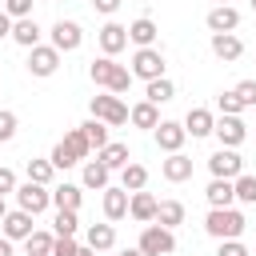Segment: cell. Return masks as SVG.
<instances>
[{"label":"cell","instance_id":"cell-33","mask_svg":"<svg viewBox=\"0 0 256 256\" xmlns=\"http://www.w3.org/2000/svg\"><path fill=\"white\" fill-rule=\"evenodd\" d=\"M80 132H84V140H88V144H92L96 152H100V148L108 144V124H100V120H92V116H88V120L80 124Z\"/></svg>","mask_w":256,"mask_h":256},{"label":"cell","instance_id":"cell-40","mask_svg":"<svg viewBox=\"0 0 256 256\" xmlns=\"http://www.w3.org/2000/svg\"><path fill=\"white\" fill-rule=\"evenodd\" d=\"M4 12L12 20H28L32 16V0H4Z\"/></svg>","mask_w":256,"mask_h":256},{"label":"cell","instance_id":"cell-39","mask_svg":"<svg viewBox=\"0 0 256 256\" xmlns=\"http://www.w3.org/2000/svg\"><path fill=\"white\" fill-rule=\"evenodd\" d=\"M232 92H236V100H240L244 108H256V80H240Z\"/></svg>","mask_w":256,"mask_h":256},{"label":"cell","instance_id":"cell-49","mask_svg":"<svg viewBox=\"0 0 256 256\" xmlns=\"http://www.w3.org/2000/svg\"><path fill=\"white\" fill-rule=\"evenodd\" d=\"M4 216H8V204H4V196H0V220H4Z\"/></svg>","mask_w":256,"mask_h":256},{"label":"cell","instance_id":"cell-44","mask_svg":"<svg viewBox=\"0 0 256 256\" xmlns=\"http://www.w3.org/2000/svg\"><path fill=\"white\" fill-rule=\"evenodd\" d=\"M92 8H96L100 16H112V12L120 8V0H92Z\"/></svg>","mask_w":256,"mask_h":256},{"label":"cell","instance_id":"cell-4","mask_svg":"<svg viewBox=\"0 0 256 256\" xmlns=\"http://www.w3.org/2000/svg\"><path fill=\"white\" fill-rule=\"evenodd\" d=\"M88 112H92V120H100V124H108V128L128 124V104H124L120 96H112V92L92 96V100H88Z\"/></svg>","mask_w":256,"mask_h":256},{"label":"cell","instance_id":"cell-3","mask_svg":"<svg viewBox=\"0 0 256 256\" xmlns=\"http://www.w3.org/2000/svg\"><path fill=\"white\" fill-rule=\"evenodd\" d=\"M244 228H248V220L240 208H208V216H204V232L212 240H240Z\"/></svg>","mask_w":256,"mask_h":256},{"label":"cell","instance_id":"cell-24","mask_svg":"<svg viewBox=\"0 0 256 256\" xmlns=\"http://www.w3.org/2000/svg\"><path fill=\"white\" fill-rule=\"evenodd\" d=\"M204 200H208V208H232V204H236L232 180H208V188H204Z\"/></svg>","mask_w":256,"mask_h":256},{"label":"cell","instance_id":"cell-2","mask_svg":"<svg viewBox=\"0 0 256 256\" xmlns=\"http://www.w3.org/2000/svg\"><path fill=\"white\" fill-rule=\"evenodd\" d=\"M88 156H92V144L84 140V132H80V128H68V132H64V140L52 148V156H48V160H52V168H56V172H64V168L84 164Z\"/></svg>","mask_w":256,"mask_h":256},{"label":"cell","instance_id":"cell-43","mask_svg":"<svg viewBox=\"0 0 256 256\" xmlns=\"http://www.w3.org/2000/svg\"><path fill=\"white\" fill-rule=\"evenodd\" d=\"M12 192H16V172L0 164V196H12Z\"/></svg>","mask_w":256,"mask_h":256},{"label":"cell","instance_id":"cell-14","mask_svg":"<svg viewBox=\"0 0 256 256\" xmlns=\"http://www.w3.org/2000/svg\"><path fill=\"white\" fill-rule=\"evenodd\" d=\"M204 24H208L212 36H216V32H236V28H240V12H236L232 4H212L208 16H204Z\"/></svg>","mask_w":256,"mask_h":256},{"label":"cell","instance_id":"cell-28","mask_svg":"<svg viewBox=\"0 0 256 256\" xmlns=\"http://www.w3.org/2000/svg\"><path fill=\"white\" fill-rule=\"evenodd\" d=\"M144 184H148V168L136 164V160H128V164L120 168V188H124V192H144Z\"/></svg>","mask_w":256,"mask_h":256},{"label":"cell","instance_id":"cell-5","mask_svg":"<svg viewBox=\"0 0 256 256\" xmlns=\"http://www.w3.org/2000/svg\"><path fill=\"white\" fill-rule=\"evenodd\" d=\"M136 248H140L144 256H172V252H176V232H172V228H160V224H144Z\"/></svg>","mask_w":256,"mask_h":256},{"label":"cell","instance_id":"cell-42","mask_svg":"<svg viewBox=\"0 0 256 256\" xmlns=\"http://www.w3.org/2000/svg\"><path fill=\"white\" fill-rule=\"evenodd\" d=\"M216 256H252L240 240H220V248H216Z\"/></svg>","mask_w":256,"mask_h":256},{"label":"cell","instance_id":"cell-17","mask_svg":"<svg viewBox=\"0 0 256 256\" xmlns=\"http://www.w3.org/2000/svg\"><path fill=\"white\" fill-rule=\"evenodd\" d=\"M160 176H164L168 184H184V180H192V156L172 152L168 160H160Z\"/></svg>","mask_w":256,"mask_h":256},{"label":"cell","instance_id":"cell-18","mask_svg":"<svg viewBox=\"0 0 256 256\" xmlns=\"http://www.w3.org/2000/svg\"><path fill=\"white\" fill-rule=\"evenodd\" d=\"M212 52H216V60L232 64V60L244 56V40H240L236 32H216V36H212Z\"/></svg>","mask_w":256,"mask_h":256},{"label":"cell","instance_id":"cell-26","mask_svg":"<svg viewBox=\"0 0 256 256\" xmlns=\"http://www.w3.org/2000/svg\"><path fill=\"white\" fill-rule=\"evenodd\" d=\"M40 36H44V32H40V24H36L32 16H28V20H12V36H8V40H16L20 48H36Z\"/></svg>","mask_w":256,"mask_h":256},{"label":"cell","instance_id":"cell-47","mask_svg":"<svg viewBox=\"0 0 256 256\" xmlns=\"http://www.w3.org/2000/svg\"><path fill=\"white\" fill-rule=\"evenodd\" d=\"M76 256H96V252H92L88 244H80V248H76Z\"/></svg>","mask_w":256,"mask_h":256},{"label":"cell","instance_id":"cell-31","mask_svg":"<svg viewBox=\"0 0 256 256\" xmlns=\"http://www.w3.org/2000/svg\"><path fill=\"white\" fill-rule=\"evenodd\" d=\"M156 224L176 232V224H184V204H180V200H160V208H156Z\"/></svg>","mask_w":256,"mask_h":256},{"label":"cell","instance_id":"cell-16","mask_svg":"<svg viewBox=\"0 0 256 256\" xmlns=\"http://www.w3.org/2000/svg\"><path fill=\"white\" fill-rule=\"evenodd\" d=\"M96 40H100V52H104V56H116V52L128 48V28L116 24V20H108V24L96 32Z\"/></svg>","mask_w":256,"mask_h":256},{"label":"cell","instance_id":"cell-13","mask_svg":"<svg viewBox=\"0 0 256 256\" xmlns=\"http://www.w3.org/2000/svg\"><path fill=\"white\" fill-rule=\"evenodd\" d=\"M152 136H156V144H160V152H180L184 148V140H188V132H184V124L180 120H160L156 128H152Z\"/></svg>","mask_w":256,"mask_h":256},{"label":"cell","instance_id":"cell-30","mask_svg":"<svg viewBox=\"0 0 256 256\" xmlns=\"http://www.w3.org/2000/svg\"><path fill=\"white\" fill-rule=\"evenodd\" d=\"M172 96H176V84H172L168 76H160V80H148V88H144V100H148V104H156V108H160V104H168Z\"/></svg>","mask_w":256,"mask_h":256},{"label":"cell","instance_id":"cell-1","mask_svg":"<svg viewBox=\"0 0 256 256\" xmlns=\"http://www.w3.org/2000/svg\"><path fill=\"white\" fill-rule=\"evenodd\" d=\"M88 76H92L96 88H104V92H112V96H124V92L132 88V72H128L124 64H116L112 56L92 60V64H88Z\"/></svg>","mask_w":256,"mask_h":256},{"label":"cell","instance_id":"cell-8","mask_svg":"<svg viewBox=\"0 0 256 256\" xmlns=\"http://www.w3.org/2000/svg\"><path fill=\"white\" fill-rule=\"evenodd\" d=\"M208 172H212V180H236L244 172V160H240L236 148H216L208 156Z\"/></svg>","mask_w":256,"mask_h":256},{"label":"cell","instance_id":"cell-50","mask_svg":"<svg viewBox=\"0 0 256 256\" xmlns=\"http://www.w3.org/2000/svg\"><path fill=\"white\" fill-rule=\"evenodd\" d=\"M216 4H232V0H216Z\"/></svg>","mask_w":256,"mask_h":256},{"label":"cell","instance_id":"cell-7","mask_svg":"<svg viewBox=\"0 0 256 256\" xmlns=\"http://www.w3.org/2000/svg\"><path fill=\"white\" fill-rule=\"evenodd\" d=\"M16 204L24 208V212H32V216H40V212H48L52 208V188H44V184H32V180H24V184H16Z\"/></svg>","mask_w":256,"mask_h":256},{"label":"cell","instance_id":"cell-51","mask_svg":"<svg viewBox=\"0 0 256 256\" xmlns=\"http://www.w3.org/2000/svg\"><path fill=\"white\" fill-rule=\"evenodd\" d=\"M252 12H256V0H252Z\"/></svg>","mask_w":256,"mask_h":256},{"label":"cell","instance_id":"cell-36","mask_svg":"<svg viewBox=\"0 0 256 256\" xmlns=\"http://www.w3.org/2000/svg\"><path fill=\"white\" fill-rule=\"evenodd\" d=\"M52 236H76L80 232V220H76V212H56V220H52Z\"/></svg>","mask_w":256,"mask_h":256},{"label":"cell","instance_id":"cell-37","mask_svg":"<svg viewBox=\"0 0 256 256\" xmlns=\"http://www.w3.org/2000/svg\"><path fill=\"white\" fill-rule=\"evenodd\" d=\"M16 128H20L16 112H12V108H0V144H12V140H16Z\"/></svg>","mask_w":256,"mask_h":256},{"label":"cell","instance_id":"cell-6","mask_svg":"<svg viewBox=\"0 0 256 256\" xmlns=\"http://www.w3.org/2000/svg\"><path fill=\"white\" fill-rule=\"evenodd\" d=\"M164 68H168V64H164V52H160V48H136V52H132V64H128L132 80H144V84H148V80H160Z\"/></svg>","mask_w":256,"mask_h":256},{"label":"cell","instance_id":"cell-35","mask_svg":"<svg viewBox=\"0 0 256 256\" xmlns=\"http://www.w3.org/2000/svg\"><path fill=\"white\" fill-rule=\"evenodd\" d=\"M52 240H56L52 232H40V228H36V232L24 240V248H28V256H52Z\"/></svg>","mask_w":256,"mask_h":256},{"label":"cell","instance_id":"cell-27","mask_svg":"<svg viewBox=\"0 0 256 256\" xmlns=\"http://www.w3.org/2000/svg\"><path fill=\"white\" fill-rule=\"evenodd\" d=\"M128 124H132V128H148V132H152V128L160 124V112H156V104H148V100L132 104V108H128Z\"/></svg>","mask_w":256,"mask_h":256},{"label":"cell","instance_id":"cell-22","mask_svg":"<svg viewBox=\"0 0 256 256\" xmlns=\"http://www.w3.org/2000/svg\"><path fill=\"white\" fill-rule=\"evenodd\" d=\"M156 36H160V28H156V20H148V16H140V20L128 24V40H132L136 48H156Z\"/></svg>","mask_w":256,"mask_h":256},{"label":"cell","instance_id":"cell-9","mask_svg":"<svg viewBox=\"0 0 256 256\" xmlns=\"http://www.w3.org/2000/svg\"><path fill=\"white\" fill-rule=\"evenodd\" d=\"M48 36H52L48 44H52V48H56L60 56H64V52H76V48L84 44V28H80L76 20H56Z\"/></svg>","mask_w":256,"mask_h":256},{"label":"cell","instance_id":"cell-20","mask_svg":"<svg viewBox=\"0 0 256 256\" xmlns=\"http://www.w3.org/2000/svg\"><path fill=\"white\" fill-rule=\"evenodd\" d=\"M84 204V188L80 184H56L52 188V208L56 212H80Z\"/></svg>","mask_w":256,"mask_h":256},{"label":"cell","instance_id":"cell-10","mask_svg":"<svg viewBox=\"0 0 256 256\" xmlns=\"http://www.w3.org/2000/svg\"><path fill=\"white\" fill-rule=\"evenodd\" d=\"M212 136L220 140V148H240V144L248 140V124H244L240 116H216Z\"/></svg>","mask_w":256,"mask_h":256},{"label":"cell","instance_id":"cell-12","mask_svg":"<svg viewBox=\"0 0 256 256\" xmlns=\"http://www.w3.org/2000/svg\"><path fill=\"white\" fill-rule=\"evenodd\" d=\"M56 68H60V52H56L52 44H36V48H28V72H32V76L44 80V76H52Z\"/></svg>","mask_w":256,"mask_h":256},{"label":"cell","instance_id":"cell-21","mask_svg":"<svg viewBox=\"0 0 256 256\" xmlns=\"http://www.w3.org/2000/svg\"><path fill=\"white\" fill-rule=\"evenodd\" d=\"M124 216H128V192H124L120 184H108V188H104V220L116 224V220H124Z\"/></svg>","mask_w":256,"mask_h":256},{"label":"cell","instance_id":"cell-45","mask_svg":"<svg viewBox=\"0 0 256 256\" xmlns=\"http://www.w3.org/2000/svg\"><path fill=\"white\" fill-rule=\"evenodd\" d=\"M8 36H12V16L0 8V40H8Z\"/></svg>","mask_w":256,"mask_h":256},{"label":"cell","instance_id":"cell-15","mask_svg":"<svg viewBox=\"0 0 256 256\" xmlns=\"http://www.w3.org/2000/svg\"><path fill=\"white\" fill-rule=\"evenodd\" d=\"M156 208H160V200L152 192H128V216L136 224H156Z\"/></svg>","mask_w":256,"mask_h":256},{"label":"cell","instance_id":"cell-48","mask_svg":"<svg viewBox=\"0 0 256 256\" xmlns=\"http://www.w3.org/2000/svg\"><path fill=\"white\" fill-rule=\"evenodd\" d=\"M120 256H144V252H140V248H124Z\"/></svg>","mask_w":256,"mask_h":256},{"label":"cell","instance_id":"cell-38","mask_svg":"<svg viewBox=\"0 0 256 256\" xmlns=\"http://www.w3.org/2000/svg\"><path fill=\"white\" fill-rule=\"evenodd\" d=\"M216 108H220V116H240L244 112V104L236 100V92H220L216 96Z\"/></svg>","mask_w":256,"mask_h":256},{"label":"cell","instance_id":"cell-46","mask_svg":"<svg viewBox=\"0 0 256 256\" xmlns=\"http://www.w3.org/2000/svg\"><path fill=\"white\" fill-rule=\"evenodd\" d=\"M0 256H12V240H4V236H0Z\"/></svg>","mask_w":256,"mask_h":256},{"label":"cell","instance_id":"cell-41","mask_svg":"<svg viewBox=\"0 0 256 256\" xmlns=\"http://www.w3.org/2000/svg\"><path fill=\"white\" fill-rule=\"evenodd\" d=\"M76 248H80L76 236H56L52 240V256H76Z\"/></svg>","mask_w":256,"mask_h":256},{"label":"cell","instance_id":"cell-23","mask_svg":"<svg viewBox=\"0 0 256 256\" xmlns=\"http://www.w3.org/2000/svg\"><path fill=\"white\" fill-rule=\"evenodd\" d=\"M96 160H100L108 172H120V168H124L132 156H128V144H120V140H108V144L96 152Z\"/></svg>","mask_w":256,"mask_h":256},{"label":"cell","instance_id":"cell-25","mask_svg":"<svg viewBox=\"0 0 256 256\" xmlns=\"http://www.w3.org/2000/svg\"><path fill=\"white\" fill-rule=\"evenodd\" d=\"M84 244H88L92 252H108V248H116V228H112V224H88Z\"/></svg>","mask_w":256,"mask_h":256},{"label":"cell","instance_id":"cell-32","mask_svg":"<svg viewBox=\"0 0 256 256\" xmlns=\"http://www.w3.org/2000/svg\"><path fill=\"white\" fill-rule=\"evenodd\" d=\"M24 172H28V180L32 184H52V176H56V168H52V160H40V156H32L28 164H24Z\"/></svg>","mask_w":256,"mask_h":256},{"label":"cell","instance_id":"cell-19","mask_svg":"<svg viewBox=\"0 0 256 256\" xmlns=\"http://www.w3.org/2000/svg\"><path fill=\"white\" fill-rule=\"evenodd\" d=\"M180 124H184V132H188L192 140H204V136H212V124H216V116H212L208 108H188V116H184Z\"/></svg>","mask_w":256,"mask_h":256},{"label":"cell","instance_id":"cell-29","mask_svg":"<svg viewBox=\"0 0 256 256\" xmlns=\"http://www.w3.org/2000/svg\"><path fill=\"white\" fill-rule=\"evenodd\" d=\"M80 180H84V188H96V192H104V188H108V180H112V172H108L100 160H84V172H80Z\"/></svg>","mask_w":256,"mask_h":256},{"label":"cell","instance_id":"cell-11","mask_svg":"<svg viewBox=\"0 0 256 256\" xmlns=\"http://www.w3.org/2000/svg\"><path fill=\"white\" fill-rule=\"evenodd\" d=\"M36 216L32 212H24V208H8V216L0 220V232H4V240H28L32 232H36V224H32Z\"/></svg>","mask_w":256,"mask_h":256},{"label":"cell","instance_id":"cell-34","mask_svg":"<svg viewBox=\"0 0 256 256\" xmlns=\"http://www.w3.org/2000/svg\"><path fill=\"white\" fill-rule=\"evenodd\" d=\"M232 192H236L240 204H256V176H252V172H240V176L232 180Z\"/></svg>","mask_w":256,"mask_h":256}]
</instances>
